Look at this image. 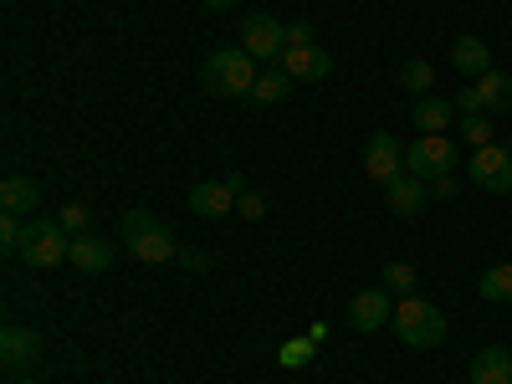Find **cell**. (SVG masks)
<instances>
[{
    "label": "cell",
    "instance_id": "obj_31",
    "mask_svg": "<svg viewBox=\"0 0 512 384\" xmlns=\"http://www.w3.org/2000/svg\"><path fill=\"white\" fill-rule=\"evenodd\" d=\"M451 103L461 108V118H466V113H482V98H477V88H472V82H466V88H461Z\"/></svg>",
    "mask_w": 512,
    "mask_h": 384
},
{
    "label": "cell",
    "instance_id": "obj_13",
    "mask_svg": "<svg viewBox=\"0 0 512 384\" xmlns=\"http://www.w3.org/2000/svg\"><path fill=\"white\" fill-rule=\"evenodd\" d=\"M384 200H390V210H395V216H420V210H425V200H431V185H425V180H415V175H400V180H390V185H384Z\"/></svg>",
    "mask_w": 512,
    "mask_h": 384
},
{
    "label": "cell",
    "instance_id": "obj_11",
    "mask_svg": "<svg viewBox=\"0 0 512 384\" xmlns=\"http://www.w3.org/2000/svg\"><path fill=\"white\" fill-rule=\"evenodd\" d=\"M292 82H323L328 72H333V57L318 47V41H313V47H292V52H282V62H277Z\"/></svg>",
    "mask_w": 512,
    "mask_h": 384
},
{
    "label": "cell",
    "instance_id": "obj_29",
    "mask_svg": "<svg viewBox=\"0 0 512 384\" xmlns=\"http://www.w3.org/2000/svg\"><path fill=\"white\" fill-rule=\"evenodd\" d=\"M236 205H241V216H251V221H262V216H267V200L256 195V190H241Z\"/></svg>",
    "mask_w": 512,
    "mask_h": 384
},
{
    "label": "cell",
    "instance_id": "obj_14",
    "mask_svg": "<svg viewBox=\"0 0 512 384\" xmlns=\"http://www.w3.org/2000/svg\"><path fill=\"white\" fill-rule=\"evenodd\" d=\"M72 267L88 277H103L113 267V246L103 236H72Z\"/></svg>",
    "mask_w": 512,
    "mask_h": 384
},
{
    "label": "cell",
    "instance_id": "obj_22",
    "mask_svg": "<svg viewBox=\"0 0 512 384\" xmlns=\"http://www.w3.org/2000/svg\"><path fill=\"white\" fill-rule=\"evenodd\" d=\"M477 292L487 297V303H512V267L502 262V267H487L482 277H477Z\"/></svg>",
    "mask_w": 512,
    "mask_h": 384
},
{
    "label": "cell",
    "instance_id": "obj_16",
    "mask_svg": "<svg viewBox=\"0 0 512 384\" xmlns=\"http://www.w3.org/2000/svg\"><path fill=\"white\" fill-rule=\"evenodd\" d=\"M472 384H512V354H507L502 344L482 349V354L472 359Z\"/></svg>",
    "mask_w": 512,
    "mask_h": 384
},
{
    "label": "cell",
    "instance_id": "obj_5",
    "mask_svg": "<svg viewBox=\"0 0 512 384\" xmlns=\"http://www.w3.org/2000/svg\"><path fill=\"white\" fill-rule=\"evenodd\" d=\"M236 47H241V52H251L256 62L277 67V62H282V52H287V26H282V21H272V16H246V21H241V31H236Z\"/></svg>",
    "mask_w": 512,
    "mask_h": 384
},
{
    "label": "cell",
    "instance_id": "obj_21",
    "mask_svg": "<svg viewBox=\"0 0 512 384\" xmlns=\"http://www.w3.org/2000/svg\"><path fill=\"white\" fill-rule=\"evenodd\" d=\"M395 82H400L405 93L425 98V93H431V82H436V67H431V62H420V57H410V62L395 72Z\"/></svg>",
    "mask_w": 512,
    "mask_h": 384
},
{
    "label": "cell",
    "instance_id": "obj_30",
    "mask_svg": "<svg viewBox=\"0 0 512 384\" xmlns=\"http://www.w3.org/2000/svg\"><path fill=\"white\" fill-rule=\"evenodd\" d=\"M456 195H461L456 175H436V180H431V200H456Z\"/></svg>",
    "mask_w": 512,
    "mask_h": 384
},
{
    "label": "cell",
    "instance_id": "obj_20",
    "mask_svg": "<svg viewBox=\"0 0 512 384\" xmlns=\"http://www.w3.org/2000/svg\"><path fill=\"white\" fill-rule=\"evenodd\" d=\"M292 93V77L282 72V67H267L262 77H256V88H251V103L256 108H272V103H282Z\"/></svg>",
    "mask_w": 512,
    "mask_h": 384
},
{
    "label": "cell",
    "instance_id": "obj_6",
    "mask_svg": "<svg viewBox=\"0 0 512 384\" xmlns=\"http://www.w3.org/2000/svg\"><path fill=\"white\" fill-rule=\"evenodd\" d=\"M405 175H415V180L456 175V149L446 144V134H420V139L405 149Z\"/></svg>",
    "mask_w": 512,
    "mask_h": 384
},
{
    "label": "cell",
    "instance_id": "obj_32",
    "mask_svg": "<svg viewBox=\"0 0 512 384\" xmlns=\"http://www.w3.org/2000/svg\"><path fill=\"white\" fill-rule=\"evenodd\" d=\"M175 262H180L185 272H205V267H210V256H205V251H175Z\"/></svg>",
    "mask_w": 512,
    "mask_h": 384
},
{
    "label": "cell",
    "instance_id": "obj_17",
    "mask_svg": "<svg viewBox=\"0 0 512 384\" xmlns=\"http://www.w3.org/2000/svg\"><path fill=\"white\" fill-rule=\"evenodd\" d=\"M36 205H41V185H36V180L11 175L6 185H0V210H11V216H31Z\"/></svg>",
    "mask_w": 512,
    "mask_h": 384
},
{
    "label": "cell",
    "instance_id": "obj_28",
    "mask_svg": "<svg viewBox=\"0 0 512 384\" xmlns=\"http://www.w3.org/2000/svg\"><path fill=\"white\" fill-rule=\"evenodd\" d=\"M292 47H313V21H287V52Z\"/></svg>",
    "mask_w": 512,
    "mask_h": 384
},
{
    "label": "cell",
    "instance_id": "obj_1",
    "mask_svg": "<svg viewBox=\"0 0 512 384\" xmlns=\"http://www.w3.org/2000/svg\"><path fill=\"white\" fill-rule=\"evenodd\" d=\"M262 62H256L251 52H241V47H216L205 57V67H200V82H205V93H216V98H251V88H256V72Z\"/></svg>",
    "mask_w": 512,
    "mask_h": 384
},
{
    "label": "cell",
    "instance_id": "obj_3",
    "mask_svg": "<svg viewBox=\"0 0 512 384\" xmlns=\"http://www.w3.org/2000/svg\"><path fill=\"white\" fill-rule=\"evenodd\" d=\"M21 262L31 272H57L72 262V236L62 221H26V236H21Z\"/></svg>",
    "mask_w": 512,
    "mask_h": 384
},
{
    "label": "cell",
    "instance_id": "obj_4",
    "mask_svg": "<svg viewBox=\"0 0 512 384\" xmlns=\"http://www.w3.org/2000/svg\"><path fill=\"white\" fill-rule=\"evenodd\" d=\"M118 236H123V246L134 251L139 262H175V251H180L175 231H169L164 221H154L149 210H128L123 226H118Z\"/></svg>",
    "mask_w": 512,
    "mask_h": 384
},
{
    "label": "cell",
    "instance_id": "obj_23",
    "mask_svg": "<svg viewBox=\"0 0 512 384\" xmlns=\"http://www.w3.org/2000/svg\"><path fill=\"white\" fill-rule=\"evenodd\" d=\"M379 277H384V287H390L395 297H415V267L410 262H390Z\"/></svg>",
    "mask_w": 512,
    "mask_h": 384
},
{
    "label": "cell",
    "instance_id": "obj_18",
    "mask_svg": "<svg viewBox=\"0 0 512 384\" xmlns=\"http://www.w3.org/2000/svg\"><path fill=\"white\" fill-rule=\"evenodd\" d=\"M477 98H482V113H512V77L507 72H487L472 82Z\"/></svg>",
    "mask_w": 512,
    "mask_h": 384
},
{
    "label": "cell",
    "instance_id": "obj_24",
    "mask_svg": "<svg viewBox=\"0 0 512 384\" xmlns=\"http://www.w3.org/2000/svg\"><path fill=\"white\" fill-rule=\"evenodd\" d=\"M461 134H466V144H472V149H487L492 144V113H466L461 118Z\"/></svg>",
    "mask_w": 512,
    "mask_h": 384
},
{
    "label": "cell",
    "instance_id": "obj_19",
    "mask_svg": "<svg viewBox=\"0 0 512 384\" xmlns=\"http://www.w3.org/2000/svg\"><path fill=\"white\" fill-rule=\"evenodd\" d=\"M451 118H456V103L451 98H420L415 103V128H420V134H446Z\"/></svg>",
    "mask_w": 512,
    "mask_h": 384
},
{
    "label": "cell",
    "instance_id": "obj_33",
    "mask_svg": "<svg viewBox=\"0 0 512 384\" xmlns=\"http://www.w3.org/2000/svg\"><path fill=\"white\" fill-rule=\"evenodd\" d=\"M205 6H210V11H231V6H236V0H205Z\"/></svg>",
    "mask_w": 512,
    "mask_h": 384
},
{
    "label": "cell",
    "instance_id": "obj_26",
    "mask_svg": "<svg viewBox=\"0 0 512 384\" xmlns=\"http://www.w3.org/2000/svg\"><path fill=\"white\" fill-rule=\"evenodd\" d=\"M57 221L67 226V236H88V226H93V210H88V205H77V200H72V205L62 210V216H57Z\"/></svg>",
    "mask_w": 512,
    "mask_h": 384
},
{
    "label": "cell",
    "instance_id": "obj_7",
    "mask_svg": "<svg viewBox=\"0 0 512 384\" xmlns=\"http://www.w3.org/2000/svg\"><path fill=\"white\" fill-rule=\"evenodd\" d=\"M466 175H472V185L482 195H512V149L507 144H487L472 154V164H466Z\"/></svg>",
    "mask_w": 512,
    "mask_h": 384
},
{
    "label": "cell",
    "instance_id": "obj_10",
    "mask_svg": "<svg viewBox=\"0 0 512 384\" xmlns=\"http://www.w3.org/2000/svg\"><path fill=\"white\" fill-rule=\"evenodd\" d=\"M36 359H41V333L21 328V323H6V333H0V364H6L11 374H21V369H36Z\"/></svg>",
    "mask_w": 512,
    "mask_h": 384
},
{
    "label": "cell",
    "instance_id": "obj_15",
    "mask_svg": "<svg viewBox=\"0 0 512 384\" xmlns=\"http://www.w3.org/2000/svg\"><path fill=\"white\" fill-rule=\"evenodd\" d=\"M231 205H236V195L226 190V180H210V185H195L190 190V210H195V216H205V221H221Z\"/></svg>",
    "mask_w": 512,
    "mask_h": 384
},
{
    "label": "cell",
    "instance_id": "obj_12",
    "mask_svg": "<svg viewBox=\"0 0 512 384\" xmlns=\"http://www.w3.org/2000/svg\"><path fill=\"white\" fill-rule=\"evenodd\" d=\"M451 67L461 72V77H487L492 72V47L482 36H456V47H451Z\"/></svg>",
    "mask_w": 512,
    "mask_h": 384
},
{
    "label": "cell",
    "instance_id": "obj_8",
    "mask_svg": "<svg viewBox=\"0 0 512 384\" xmlns=\"http://www.w3.org/2000/svg\"><path fill=\"white\" fill-rule=\"evenodd\" d=\"M390 318H395V292L390 287H364V292H354V303H349V323L359 328V333H374V328H390Z\"/></svg>",
    "mask_w": 512,
    "mask_h": 384
},
{
    "label": "cell",
    "instance_id": "obj_25",
    "mask_svg": "<svg viewBox=\"0 0 512 384\" xmlns=\"http://www.w3.org/2000/svg\"><path fill=\"white\" fill-rule=\"evenodd\" d=\"M21 236H26V216H11V210H0V246L16 256V251H21Z\"/></svg>",
    "mask_w": 512,
    "mask_h": 384
},
{
    "label": "cell",
    "instance_id": "obj_9",
    "mask_svg": "<svg viewBox=\"0 0 512 384\" xmlns=\"http://www.w3.org/2000/svg\"><path fill=\"white\" fill-rule=\"evenodd\" d=\"M400 169H405L400 139L395 134H369V144H364V175L374 185H390V180H400Z\"/></svg>",
    "mask_w": 512,
    "mask_h": 384
},
{
    "label": "cell",
    "instance_id": "obj_2",
    "mask_svg": "<svg viewBox=\"0 0 512 384\" xmlns=\"http://www.w3.org/2000/svg\"><path fill=\"white\" fill-rule=\"evenodd\" d=\"M390 328L400 333L405 349H441V338H446L451 323H446V313L436 303H425V297H400Z\"/></svg>",
    "mask_w": 512,
    "mask_h": 384
},
{
    "label": "cell",
    "instance_id": "obj_27",
    "mask_svg": "<svg viewBox=\"0 0 512 384\" xmlns=\"http://www.w3.org/2000/svg\"><path fill=\"white\" fill-rule=\"evenodd\" d=\"M313 349H318L313 338H292V344H282V364H287V369H303V364L313 359Z\"/></svg>",
    "mask_w": 512,
    "mask_h": 384
}]
</instances>
